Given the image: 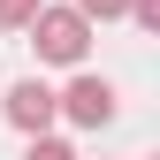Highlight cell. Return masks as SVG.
Returning <instances> with one entry per match:
<instances>
[{"label": "cell", "mask_w": 160, "mask_h": 160, "mask_svg": "<svg viewBox=\"0 0 160 160\" xmlns=\"http://www.w3.org/2000/svg\"><path fill=\"white\" fill-rule=\"evenodd\" d=\"M122 8H130V0H76V15H84V23H114Z\"/></svg>", "instance_id": "cell-5"}, {"label": "cell", "mask_w": 160, "mask_h": 160, "mask_svg": "<svg viewBox=\"0 0 160 160\" xmlns=\"http://www.w3.org/2000/svg\"><path fill=\"white\" fill-rule=\"evenodd\" d=\"M31 15H38V0H0V31H23Z\"/></svg>", "instance_id": "cell-6"}, {"label": "cell", "mask_w": 160, "mask_h": 160, "mask_svg": "<svg viewBox=\"0 0 160 160\" xmlns=\"http://www.w3.org/2000/svg\"><path fill=\"white\" fill-rule=\"evenodd\" d=\"M31 46H38V61H53V69H76L84 61V46H92V23L76 8H46V0H38V15H31Z\"/></svg>", "instance_id": "cell-1"}, {"label": "cell", "mask_w": 160, "mask_h": 160, "mask_svg": "<svg viewBox=\"0 0 160 160\" xmlns=\"http://www.w3.org/2000/svg\"><path fill=\"white\" fill-rule=\"evenodd\" d=\"M23 160H76V145H61V137H46V130H38V137H31V152H23Z\"/></svg>", "instance_id": "cell-4"}, {"label": "cell", "mask_w": 160, "mask_h": 160, "mask_svg": "<svg viewBox=\"0 0 160 160\" xmlns=\"http://www.w3.org/2000/svg\"><path fill=\"white\" fill-rule=\"evenodd\" d=\"M122 15H130V23H137V31H160V0H130V8H122Z\"/></svg>", "instance_id": "cell-7"}, {"label": "cell", "mask_w": 160, "mask_h": 160, "mask_svg": "<svg viewBox=\"0 0 160 160\" xmlns=\"http://www.w3.org/2000/svg\"><path fill=\"white\" fill-rule=\"evenodd\" d=\"M53 114H61V107H53V92H46V84H38V76H23V84H15V92H8V122H15V130H23V137H38V130H46V122H53Z\"/></svg>", "instance_id": "cell-3"}, {"label": "cell", "mask_w": 160, "mask_h": 160, "mask_svg": "<svg viewBox=\"0 0 160 160\" xmlns=\"http://www.w3.org/2000/svg\"><path fill=\"white\" fill-rule=\"evenodd\" d=\"M53 107H61L76 130H107L114 122V84H107V76H76L69 92H53Z\"/></svg>", "instance_id": "cell-2"}]
</instances>
